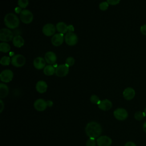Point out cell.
Masks as SVG:
<instances>
[{
    "instance_id": "1",
    "label": "cell",
    "mask_w": 146,
    "mask_h": 146,
    "mask_svg": "<svg viewBox=\"0 0 146 146\" xmlns=\"http://www.w3.org/2000/svg\"><path fill=\"white\" fill-rule=\"evenodd\" d=\"M85 132L86 135L90 138L96 139L99 137L102 132L101 125L96 121L89 122L86 128Z\"/></svg>"
},
{
    "instance_id": "2",
    "label": "cell",
    "mask_w": 146,
    "mask_h": 146,
    "mask_svg": "<svg viewBox=\"0 0 146 146\" xmlns=\"http://www.w3.org/2000/svg\"><path fill=\"white\" fill-rule=\"evenodd\" d=\"M4 22L5 25L10 29H14L19 25L18 17L13 13L7 14L4 18Z\"/></svg>"
},
{
    "instance_id": "3",
    "label": "cell",
    "mask_w": 146,
    "mask_h": 146,
    "mask_svg": "<svg viewBox=\"0 0 146 146\" xmlns=\"http://www.w3.org/2000/svg\"><path fill=\"white\" fill-rule=\"evenodd\" d=\"M13 32L6 28H3L0 30V40L3 42H9L13 40Z\"/></svg>"
},
{
    "instance_id": "4",
    "label": "cell",
    "mask_w": 146,
    "mask_h": 146,
    "mask_svg": "<svg viewBox=\"0 0 146 146\" xmlns=\"http://www.w3.org/2000/svg\"><path fill=\"white\" fill-rule=\"evenodd\" d=\"M19 16L21 21L25 24L30 23L33 20V14L29 10H22Z\"/></svg>"
},
{
    "instance_id": "5",
    "label": "cell",
    "mask_w": 146,
    "mask_h": 146,
    "mask_svg": "<svg viewBox=\"0 0 146 146\" xmlns=\"http://www.w3.org/2000/svg\"><path fill=\"white\" fill-rule=\"evenodd\" d=\"M11 64L16 67H21L25 65L26 59L22 55L16 54L11 58Z\"/></svg>"
},
{
    "instance_id": "6",
    "label": "cell",
    "mask_w": 146,
    "mask_h": 146,
    "mask_svg": "<svg viewBox=\"0 0 146 146\" xmlns=\"http://www.w3.org/2000/svg\"><path fill=\"white\" fill-rule=\"evenodd\" d=\"M64 40L67 44L69 46L75 45L78 41V38L76 34L73 32H67L64 36Z\"/></svg>"
},
{
    "instance_id": "7",
    "label": "cell",
    "mask_w": 146,
    "mask_h": 146,
    "mask_svg": "<svg viewBox=\"0 0 146 146\" xmlns=\"http://www.w3.org/2000/svg\"><path fill=\"white\" fill-rule=\"evenodd\" d=\"M69 72V66L66 64H59L55 68V74L57 76L63 77L66 76Z\"/></svg>"
},
{
    "instance_id": "8",
    "label": "cell",
    "mask_w": 146,
    "mask_h": 146,
    "mask_svg": "<svg viewBox=\"0 0 146 146\" xmlns=\"http://www.w3.org/2000/svg\"><path fill=\"white\" fill-rule=\"evenodd\" d=\"M128 112L127 110L123 108H118L113 111L114 117L118 120H124L128 117Z\"/></svg>"
},
{
    "instance_id": "9",
    "label": "cell",
    "mask_w": 146,
    "mask_h": 146,
    "mask_svg": "<svg viewBox=\"0 0 146 146\" xmlns=\"http://www.w3.org/2000/svg\"><path fill=\"white\" fill-rule=\"evenodd\" d=\"M13 76V72L10 70H5L2 71L0 74L1 80L4 83H9L11 82Z\"/></svg>"
},
{
    "instance_id": "10",
    "label": "cell",
    "mask_w": 146,
    "mask_h": 146,
    "mask_svg": "<svg viewBox=\"0 0 146 146\" xmlns=\"http://www.w3.org/2000/svg\"><path fill=\"white\" fill-rule=\"evenodd\" d=\"M56 27L52 23H47L42 28V32L44 35L47 36H53L55 33Z\"/></svg>"
},
{
    "instance_id": "11",
    "label": "cell",
    "mask_w": 146,
    "mask_h": 146,
    "mask_svg": "<svg viewBox=\"0 0 146 146\" xmlns=\"http://www.w3.org/2000/svg\"><path fill=\"white\" fill-rule=\"evenodd\" d=\"M96 144L98 146H110L112 139L107 136H100L97 138Z\"/></svg>"
},
{
    "instance_id": "12",
    "label": "cell",
    "mask_w": 146,
    "mask_h": 146,
    "mask_svg": "<svg viewBox=\"0 0 146 146\" xmlns=\"http://www.w3.org/2000/svg\"><path fill=\"white\" fill-rule=\"evenodd\" d=\"M34 107L35 109L38 111H44L47 106V101L43 99H38L34 102Z\"/></svg>"
},
{
    "instance_id": "13",
    "label": "cell",
    "mask_w": 146,
    "mask_h": 146,
    "mask_svg": "<svg viewBox=\"0 0 146 146\" xmlns=\"http://www.w3.org/2000/svg\"><path fill=\"white\" fill-rule=\"evenodd\" d=\"M64 39V38L63 34H56L52 36L51 38V43L54 46H59L63 43Z\"/></svg>"
},
{
    "instance_id": "14",
    "label": "cell",
    "mask_w": 146,
    "mask_h": 146,
    "mask_svg": "<svg viewBox=\"0 0 146 146\" xmlns=\"http://www.w3.org/2000/svg\"><path fill=\"white\" fill-rule=\"evenodd\" d=\"M123 95L125 100H131L135 96V91L132 87H127L123 91Z\"/></svg>"
},
{
    "instance_id": "15",
    "label": "cell",
    "mask_w": 146,
    "mask_h": 146,
    "mask_svg": "<svg viewBox=\"0 0 146 146\" xmlns=\"http://www.w3.org/2000/svg\"><path fill=\"white\" fill-rule=\"evenodd\" d=\"M44 59L49 64H54L57 59L56 54L52 51H48L44 55Z\"/></svg>"
},
{
    "instance_id": "16",
    "label": "cell",
    "mask_w": 146,
    "mask_h": 146,
    "mask_svg": "<svg viewBox=\"0 0 146 146\" xmlns=\"http://www.w3.org/2000/svg\"><path fill=\"white\" fill-rule=\"evenodd\" d=\"M99 109L102 111H108L110 110L112 106V102L108 99H104L103 100H100V103L98 104Z\"/></svg>"
},
{
    "instance_id": "17",
    "label": "cell",
    "mask_w": 146,
    "mask_h": 146,
    "mask_svg": "<svg viewBox=\"0 0 146 146\" xmlns=\"http://www.w3.org/2000/svg\"><path fill=\"white\" fill-rule=\"evenodd\" d=\"M46 60L42 57L38 56L35 58L33 62L34 67L37 70H41L44 68L46 66Z\"/></svg>"
},
{
    "instance_id": "18",
    "label": "cell",
    "mask_w": 146,
    "mask_h": 146,
    "mask_svg": "<svg viewBox=\"0 0 146 146\" xmlns=\"http://www.w3.org/2000/svg\"><path fill=\"white\" fill-rule=\"evenodd\" d=\"M36 90L40 94L44 93L47 89V84L46 82L43 80L38 81L35 86Z\"/></svg>"
},
{
    "instance_id": "19",
    "label": "cell",
    "mask_w": 146,
    "mask_h": 146,
    "mask_svg": "<svg viewBox=\"0 0 146 146\" xmlns=\"http://www.w3.org/2000/svg\"><path fill=\"white\" fill-rule=\"evenodd\" d=\"M13 44L17 48H20L23 46L25 41L23 38L20 35H16L13 39Z\"/></svg>"
},
{
    "instance_id": "20",
    "label": "cell",
    "mask_w": 146,
    "mask_h": 146,
    "mask_svg": "<svg viewBox=\"0 0 146 146\" xmlns=\"http://www.w3.org/2000/svg\"><path fill=\"white\" fill-rule=\"evenodd\" d=\"M56 29L61 34L67 33L68 31V26L63 22H58L56 25Z\"/></svg>"
},
{
    "instance_id": "21",
    "label": "cell",
    "mask_w": 146,
    "mask_h": 146,
    "mask_svg": "<svg viewBox=\"0 0 146 146\" xmlns=\"http://www.w3.org/2000/svg\"><path fill=\"white\" fill-rule=\"evenodd\" d=\"M9 90L7 86L4 83L0 84V98H4L7 96Z\"/></svg>"
},
{
    "instance_id": "22",
    "label": "cell",
    "mask_w": 146,
    "mask_h": 146,
    "mask_svg": "<svg viewBox=\"0 0 146 146\" xmlns=\"http://www.w3.org/2000/svg\"><path fill=\"white\" fill-rule=\"evenodd\" d=\"M55 72V68L51 64L47 65L43 69V73L47 76H51Z\"/></svg>"
},
{
    "instance_id": "23",
    "label": "cell",
    "mask_w": 146,
    "mask_h": 146,
    "mask_svg": "<svg viewBox=\"0 0 146 146\" xmlns=\"http://www.w3.org/2000/svg\"><path fill=\"white\" fill-rule=\"evenodd\" d=\"M10 50V46L6 42H1L0 43V51L2 52L6 53Z\"/></svg>"
},
{
    "instance_id": "24",
    "label": "cell",
    "mask_w": 146,
    "mask_h": 146,
    "mask_svg": "<svg viewBox=\"0 0 146 146\" xmlns=\"http://www.w3.org/2000/svg\"><path fill=\"white\" fill-rule=\"evenodd\" d=\"M11 62V59H10L9 56H4L2 57L0 60V63L2 66H8Z\"/></svg>"
},
{
    "instance_id": "25",
    "label": "cell",
    "mask_w": 146,
    "mask_h": 146,
    "mask_svg": "<svg viewBox=\"0 0 146 146\" xmlns=\"http://www.w3.org/2000/svg\"><path fill=\"white\" fill-rule=\"evenodd\" d=\"M18 5L21 9H25L29 5V0H18Z\"/></svg>"
},
{
    "instance_id": "26",
    "label": "cell",
    "mask_w": 146,
    "mask_h": 146,
    "mask_svg": "<svg viewBox=\"0 0 146 146\" xmlns=\"http://www.w3.org/2000/svg\"><path fill=\"white\" fill-rule=\"evenodd\" d=\"M144 116H145V115H144V112H143L141 111H137L134 115L135 119L137 120H141L144 118Z\"/></svg>"
},
{
    "instance_id": "27",
    "label": "cell",
    "mask_w": 146,
    "mask_h": 146,
    "mask_svg": "<svg viewBox=\"0 0 146 146\" xmlns=\"http://www.w3.org/2000/svg\"><path fill=\"white\" fill-rule=\"evenodd\" d=\"M90 101L91 102V103H94V104H98L100 102V100L99 99V98L96 95H92L91 97H90Z\"/></svg>"
},
{
    "instance_id": "28",
    "label": "cell",
    "mask_w": 146,
    "mask_h": 146,
    "mask_svg": "<svg viewBox=\"0 0 146 146\" xmlns=\"http://www.w3.org/2000/svg\"><path fill=\"white\" fill-rule=\"evenodd\" d=\"M108 6H109V4L107 3V2H102L99 5V9L102 11L106 10L108 8Z\"/></svg>"
},
{
    "instance_id": "29",
    "label": "cell",
    "mask_w": 146,
    "mask_h": 146,
    "mask_svg": "<svg viewBox=\"0 0 146 146\" xmlns=\"http://www.w3.org/2000/svg\"><path fill=\"white\" fill-rule=\"evenodd\" d=\"M75 63V59L72 56H70V57H68L66 60V63L68 66H72L74 65Z\"/></svg>"
},
{
    "instance_id": "30",
    "label": "cell",
    "mask_w": 146,
    "mask_h": 146,
    "mask_svg": "<svg viewBox=\"0 0 146 146\" xmlns=\"http://www.w3.org/2000/svg\"><path fill=\"white\" fill-rule=\"evenodd\" d=\"M94 138H89L86 142V146H96V142Z\"/></svg>"
},
{
    "instance_id": "31",
    "label": "cell",
    "mask_w": 146,
    "mask_h": 146,
    "mask_svg": "<svg viewBox=\"0 0 146 146\" xmlns=\"http://www.w3.org/2000/svg\"><path fill=\"white\" fill-rule=\"evenodd\" d=\"M120 0H107V3L110 5H116L119 3Z\"/></svg>"
},
{
    "instance_id": "32",
    "label": "cell",
    "mask_w": 146,
    "mask_h": 146,
    "mask_svg": "<svg viewBox=\"0 0 146 146\" xmlns=\"http://www.w3.org/2000/svg\"><path fill=\"white\" fill-rule=\"evenodd\" d=\"M140 32L143 35H146V24H144L140 27Z\"/></svg>"
},
{
    "instance_id": "33",
    "label": "cell",
    "mask_w": 146,
    "mask_h": 146,
    "mask_svg": "<svg viewBox=\"0 0 146 146\" xmlns=\"http://www.w3.org/2000/svg\"><path fill=\"white\" fill-rule=\"evenodd\" d=\"M124 146H136V145L132 141H128L125 143Z\"/></svg>"
},
{
    "instance_id": "34",
    "label": "cell",
    "mask_w": 146,
    "mask_h": 146,
    "mask_svg": "<svg viewBox=\"0 0 146 146\" xmlns=\"http://www.w3.org/2000/svg\"><path fill=\"white\" fill-rule=\"evenodd\" d=\"M74 30V27L72 25L68 26V32H73Z\"/></svg>"
},
{
    "instance_id": "35",
    "label": "cell",
    "mask_w": 146,
    "mask_h": 146,
    "mask_svg": "<svg viewBox=\"0 0 146 146\" xmlns=\"http://www.w3.org/2000/svg\"><path fill=\"white\" fill-rule=\"evenodd\" d=\"M0 106H1V108H0V112L1 113L2 112V111L3 110V108H4V104H3V102L2 100H0Z\"/></svg>"
},
{
    "instance_id": "36",
    "label": "cell",
    "mask_w": 146,
    "mask_h": 146,
    "mask_svg": "<svg viewBox=\"0 0 146 146\" xmlns=\"http://www.w3.org/2000/svg\"><path fill=\"white\" fill-rule=\"evenodd\" d=\"M15 12H16L17 13H21V12L22 11L21 8L20 7H17L15 8Z\"/></svg>"
},
{
    "instance_id": "37",
    "label": "cell",
    "mask_w": 146,
    "mask_h": 146,
    "mask_svg": "<svg viewBox=\"0 0 146 146\" xmlns=\"http://www.w3.org/2000/svg\"><path fill=\"white\" fill-rule=\"evenodd\" d=\"M47 106H48V107H51L53 104L52 102L51 101V100H47Z\"/></svg>"
},
{
    "instance_id": "38",
    "label": "cell",
    "mask_w": 146,
    "mask_h": 146,
    "mask_svg": "<svg viewBox=\"0 0 146 146\" xmlns=\"http://www.w3.org/2000/svg\"><path fill=\"white\" fill-rule=\"evenodd\" d=\"M143 129L144 130V131L146 133V121L144 122V123L143 124Z\"/></svg>"
},
{
    "instance_id": "39",
    "label": "cell",
    "mask_w": 146,
    "mask_h": 146,
    "mask_svg": "<svg viewBox=\"0 0 146 146\" xmlns=\"http://www.w3.org/2000/svg\"><path fill=\"white\" fill-rule=\"evenodd\" d=\"M144 115H145V116L146 117V107L145 108V109H144Z\"/></svg>"
}]
</instances>
